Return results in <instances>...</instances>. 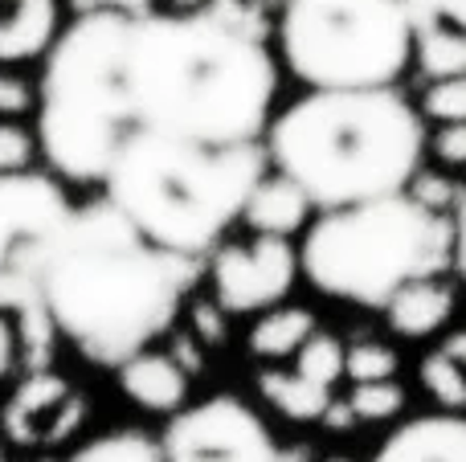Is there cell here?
Here are the masks:
<instances>
[{"mask_svg":"<svg viewBox=\"0 0 466 462\" xmlns=\"http://www.w3.org/2000/svg\"><path fill=\"white\" fill-rule=\"evenodd\" d=\"M8 262L37 270L57 332L95 365H123L168 332L201 258L147 242L111 201H90Z\"/></svg>","mask_w":466,"mask_h":462,"instance_id":"obj_1","label":"cell"},{"mask_svg":"<svg viewBox=\"0 0 466 462\" xmlns=\"http://www.w3.org/2000/svg\"><path fill=\"white\" fill-rule=\"evenodd\" d=\"M279 90L266 41L213 13H147L127 29V95L136 127L197 144H249Z\"/></svg>","mask_w":466,"mask_h":462,"instance_id":"obj_2","label":"cell"},{"mask_svg":"<svg viewBox=\"0 0 466 462\" xmlns=\"http://www.w3.org/2000/svg\"><path fill=\"white\" fill-rule=\"evenodd\" d=\"M262 136L266 160L319 213L405 193L426 152L421 115L393 86L311 90L266 123Z\"/></svg>","mask_w":466,"mask_h":462,"instance_id":"obj_3","label":"cell"},{"mask_svg":"<svg viewBox=\"0 0 466 462\" xmlns=\"http://www.w3.org/2000/svg\"><path fill=\"white\" fill-rule=\"evenodd\" d=\"M266 147L197 144L152 127H131L103 176L106 201L172 254L205 258L221 234L241 221L246 196L266 176Z\"/></svg>","mask_w":466,"mask_h":462,"instance_id":"obj_4","label":"cell"},{"mask_svg":"<svg viewBox=\"0 0 466 462\" xmlns=\"http://www.w3.org/2000/svg\"><path fill=\"white\" fill-rule=\"evenodd\" d=\"M127 16L86 13L46 49L37 90V139L49 168L74 185H103L136 115L127 95Z\"/></svg>","mask_w":466,"mask_h":462,"instance_id":"obj_5","label":"cell"},{"mask_svg":"<svg viewBox=\"0 0 466 462\" xmlns=\"http://www.w3.org/2000/svg\"><path fill=\"white\" fill-rule=\"evenodd\" d=\"M454 266V217L410 193L323 209L299 250V270L315 291L377 307L413 278Z\"/></svg>","mask_w":466,"mask_h":462,"instance_id":"obj_6","label":"cell"},{"mask_svg":"<svg viewBox=\"0 0 466 462\" xmlns=\"http://www.w3.org/2000/svg\"><path fill=\"white\" fill-rule=\"evenodd\" d=\"M282 65L311 90L393 86L413 57L401 0H282Z\"/></svg>","mask_w":466,"mask_h":462,"instance_id":"obj_7","label":"cell"},{"mask_svg":"<svg viewBox=\"0 0 466 462\" xmlns=\"http://www.w3.org/2000/svg\"><path fill=\"white\" fill-rule=\"evenodd\" d=\"M274 450L266 422L229 393L177 409L160 438L164 462H274Z\"/></svg>","mask_w":466,"mask_h":462,"instance_id":"obj_8","label":"cell"},{"mask_svg":"<svg viewBox=\"0 0 466 462\" xmlns=\"http://www.w3.org/2000/svg\"><path fill=\"white\" fill-rule=\"evenodd\" d=\"M299 278V250L290 237L254 234L249 242L213 246L209 283L226 316H254L279 307Z\"/></svg>","mask_w":466,"mask_h":462,"instance_id":"obj_9","label":"cell"},{"mask_svg":"<svg viewBox=\"0 0 466 462\" xmlns=\"http://www.w3.org/2000/svg\"><path fill=\"white\" fill-rule=\"evenodd\" d=\"M339 377H344V344L315 327L311 340L290 357V368L270 365L258 373V393L290 422H319Z\"/></svg>","mask_w":466,"mask_h":462,"instance_id":"obj_10","label":"cell"},{"mask_svg":"<svg viewBox=\"0 0 466 462\" xmlns=\"http://www.w3.org/2000/svg\"><path fill=\"white\" fill-rule=\"evenodd\" d=\"M82 422H86V397L49 368L25 377L0 414V426L16 447H54L70 438Z\"/></svg>","mask_w":466,"mask_h":462,"instance_id":"obj_11","label":"cell"},{"mask_svg":"<svg viewBox=\"0 0 466 462\" xmlns=\"http://www.w3.org/2000/svg\"><path fill=\"white\" fill-rule=\"evenodd\" d=\"M74 205L66 201L62 185L41 172H0V266L21 246L49 237Z\"/></svg>","mask_w":466,"mask_h":462,"instance_id":"obj_12","label":"cell"},{"mask_svg":"<svg viewBox=\"0 0 466 462\" xmlns=\"http://www.w3.org/2000/svg\"><path fill=\"white\" fill-rule=\"evenodd\" d=\"M0 311L13 319L16 332V352H21L25 368L41 373L54 360L57 344V324L49 316L46 291H41L37 270H29L25 262H5L0 266Z\"/></svg>","mask_w":466,"mask_h":462,"instance_id":"obj_13","label":"cell"},{"mask_svg":"<svg viewBox=\"0 0 466 462\" xmlns=\"http://www.w3.org/2000/svg\"><path fill=\"white\" fill-rule=\"evenodd\" d=\"M372 462H466V417L462 414H426L393 430Z\"/></svg>","mask_w":466,"mask_h":462,"instance_id":"obj_14","label":"cell"},{"mask_svg":"<svg viewBox=\"0 0 466 462\" xmlns=\"http://www.w3.org/2000/svg\"><path fill=\"white\" fill-rule=\"evenodd\" d=\"M115 368H119V389L127 393L139 409H152V414H177V409H185L188 381H193V377H188L168 352L139 348Z\"/></svg>","mask_w":466,"mask_h":462,"instance_id":"obj_15","label":"cell"},{"mask_svg":"<svg viewBox=\"0 0 466 462\" xmlns=\"http://www.w3.org/2000/svg\"><path fill=\"white\" fill-rule=\"evenodd\" d=\"M451 316H454V286L442 283V275L413 278L385 303L389 327L397 336H405V340H426V336L442 332Z\"/></svg>","mask_w":466,"mask_h":462,"instance_id":"obj_16","label":"cell"},{"mask_svg":"<svg viewBox=\"0 0 466 462\" xmlns=\"http://www.w3.org/2000/svg\"><path fill=\"white\" fill-rule=\"evenodd\" d=\"M311 217V201L307 193L282 172H266L246 196V209H241V221H246L254 234H274V237H290L307 226Z\"/></svg>","mask_w":466,"mask_h":462,"instance_id":"obj_17","label":"cell"},{"mask_svg":"<svg viewBox=\"0 0 466 462\" xmlns=\"http://www.w3.org/2000/svg\"><path fill=\"white\" fill-rule=\"evenodd\" d=\"M57 37V0H0V62H29Z\"/></svg>","mask_w":466,"mask_h":462,"instance_id":"obj_18","label":"cell"},{"mask_svg":"<svg viewBox=\"0 0 466 462\" xmlns=\"http://www.w3.org/2000/svg\"><path fill=\"white\" fill-rule=\"evenodd\" d=\"M315 332V316L307 307H295V303H279V307L262 311L254 327H249V357L266 360V365H279V360H290Z\"/></svg>","mask_w":466,"mask_h":462,"instance_id":"obj_19","label":"cell"},{"mask_svg":"<svg viewBox=\"0 0 466 462\" xmlns=\"http://www.w3.org/2000/svg\"><path fill=\"white\" fill-rule=\"evenodd\" d=\"M413 62L430 82L466 74V29H451V25L413 29Z\"/></svg>","mask_w":466,"mask_h":462,"instance_id":"obj_20","label":"cell"},{"mask_svg":"<svg viewBox=\"0 0 466 462\" xmlns=\"http://www.w3.org/2000/svg\"><path fill=\"white\" fill-rule=\"evenodd\" d=\"M421 385H426L430 397L442 409H451V414L466 409V365L459 357H451L442 344L421 357Z\"/></svg>","mask_w":466,"mask_h":462,"instance_id":"obj_21","label":"cell"},{"mask_svg":"<svg viewBox=\"0 0 466 462\" xmlns=\"http://www.w3.org/2000/svg\"><path fill=\"white\" fill-rule=\"evenodd\" d=\"M66 462H164V455L160 442L147 438L144 430H115L74 450Z\"/></svg>","mask_w":466,"mask_h":462,"instance_id":"obj_22","label":"cell"},{"mask_svg":"<svg viewBox=\"0 0 466 462\" xmlns=\"http://www.w3.org/2000/svg\"><path fill=\"white\" fill-rule=\"evenodd\" d=\"M348 409L356 414V426L360 422H389L405 409V389L389 377V381H360L348 393Z\"/></svg>","mask_w":466,"mask_h":462,"instance_id":"obj_23","label":"cell"},{"mask_svg":"<svg viewBox=\"0 0 466 462\" xmlns=\"http://www.w3.org/2000/svg\"><path fill=\"white\" fill-rule=\"evenodd\" d=\"M344 377L352 385L389 381V377H397V352L385 348V344H377V340L352 344V348H344Z\"/></svg>","mask_w":466,"mask_h":462,"instance_id":"obj_24","label":"cell"},{"mask_svg":"<svg viewBox=\"0 0 466 462\" xmlns=\"http://www.w3.org/2000/svg\"><path fill=\"white\" fill-rule=\"evenodd\" d=\"M201 8L218 16L221 25H229V29L246 33V37H270V8L258 5V0H205Z\"/></svg>","mask_w":466,"mask_h":462,"instance_id":"obj_25","label":"cell"},{"mask_svg":"<svg viewBox=\"0 0 466 462\" xmlns=\"http://www.w3.org/2000/svg\"><path fill=\"white\" fill-rule=\"evenodd\" d=\"M421 115L434 123H466V74L430 82L421 95Z\"/></svg>","mask_w":466,"mask_h":462,"instance_id":"obj_26","label":"cell"},{"mask_svg":"<svg viewBox=\"0 0 466 462\" xmlns=\"http://www.w3.org/2000/svg\"><path fill=\"white\" fill-rule=\"evenodd\" d=\"M401 8L413 29H426V25L466 29V0H401Z\"/></svg>","mask_w":466,"mask_h":462,"instance_id":"obj_27","label":"cell"},{"mask_svg":"<svg viewBox=\"0 0 466 462\" xmlns=\"http://www.w3.org/2000/svg\"><path fill=\"white\" fill-rule=\"evenodd\" d=\"M37 156V139L21 123L0 119V172H25Z\"/></svg>","mask_w":466,"mask_h":462,"instance_id":"obj_28","label":"cell"},{"mask_svg":"<svg viewBox=\"0 0 466 462\" xmlns=\"http://www.w3.org/2000/svg\"><path fill=\"white\" fill-rule=\"evenodd\" d=\"M188 324H193V336L205 344V348H221L226 336H229L226 311H221L218 299H197L193 311H188Z\"/></svg>","mask_w":466,"mask_h":462,"instance_id":"obj_29","label":"cell"},{"mask_svg":"<svg viewBox=\"0 0 466 462\" xmlns=\"http://www.w3.org/2000/svg\"><path fill=\"white\" fill-rule=\"evenodd\" d=\"M430 152L446 164V168H466V123H438Z\"/></svg>","mask_w":466,"mask_h":462,"instance_id":"obj_30","label":"cell"},{"mask_svg":"<svg viewBox=\"0 0 466 462\" xmlns=\"http://www.w3.org/2000/svg\"><path fill=\"white\" fill-rule=\"evenodd\" d=\"M33 103H37V90H33L25 78H16V74L0 70V119L25 115Z\"/></svg>","mask_w":466,"mask_h":462,"instance_id":"obj_31","label":"cell"},{"mask_svg":"<svg viewBox=\"0 0 466 462\" xmlns=\"http://www.w3.org/2000/svg\"><path fill=\"white\" fill-rule=\"evenodd\" d=\"M74 16H86V13H115V16H127V21H139V16L156 13V0H70Z\"/></svg>","mask_w":466,"mask_h":462,"instance_id":"obj_32","label":"cell"},{"mask_svg":"<svg viewBox=\"0 0 466 462\" xmlns=\"http://www.w3.org/2000/svg\"><path fill=\"white\" fill-rule=\"evenodd\" d=\"M168 357L177 360L188 377H197L205 368V344L193 336V327H177V332H172V344H168Z\"/></svg>","mask_w":466,"mask_h":462,"instance_id":"obj_33","label":"cell"},{"mask_svg":"<svg viewBox=\"0 0 466 462\" xmlns=\"http://www.w3.org/2000/svg\"><path fill=\"white\" fill-rule=\"evenodd\" d=\"M454 266H459L462 283H466V188L454 205Z\"/></svg>","mask_w":466,"mask_h":462,"instance_id":"obj_34","label":"cell"},{"mask_svg":"<svg viewBox=\"0 0 466 462\" xmlns=\"http://www.w3.org/2000/svg\"><path fill=\"white\" fill-rule=\"evenodd\" d=\"M13 360H16V332H13V319L0 311V377L13 368Z\"/></svg>","mask_w":466,"mask_h":462,"instance_id":"obj_35","label":"cell"},{"mask_svg":"<svg viewBox=\"0 0 466 462\" xmlns=\"http://www.w3.org/2000/svg\"><path fill=\"white\" fill-rule=\"evenodd\" d=\"M274 462H311V447H282L274 450Z\"/></svg>","mask_w":466,"mask_h":462,"instance_id":"obj_36","label":"cell"},{"mask_svg":"<svg viewBox=\"0 0 466 462\" xmlns=\"http://www.w3.org/2000/svg\"><path fill=\"white\" fill-rule=\"evenodd\" d=\"M172 5V13H193V8H201L205 0H168Z\"/></svg>","mask_w":466,"mask_h":462,"instance_id":"obj_37","label":"cell"},{"mask_svg":"<svg viewBox=\"0 0 466 462\" xmlns=\"http://www.w3.org/2000/svg\"><path fill=\"white\" fill-rule=\"evenodd\" d=\"M258 5H266V8H274V5H282V0H258Z\"/></svg>","mask_w":466,"mask_h":462,"instance_id":"obj_38","label":"cell"},{"mask_svg":"<svg viewBox=\"0 0 466 462\" xmlns=\"http://www.w3.org/2000/svg\"><path fill=\"white\" fill-rule=\"evenodd\" d=\"M323 462H348V458H323Z\"/></svg>","mask_w":466,"mask_h":462,"instance_id":"obj_39","label":"cell"},{"mask_svg":"<svg viewBox=\"0 0 466 462\" xmlns=\"http://www.w3.org/2000/svg\"><path fill=\"white\" fill-rule=\"evenodd\" d=\"M0 462H5V450H0Z\"/></svg>","mask_w":466,"mask_h":462,"instance_id":"obj_40","label":"cell"}]
</instances>
